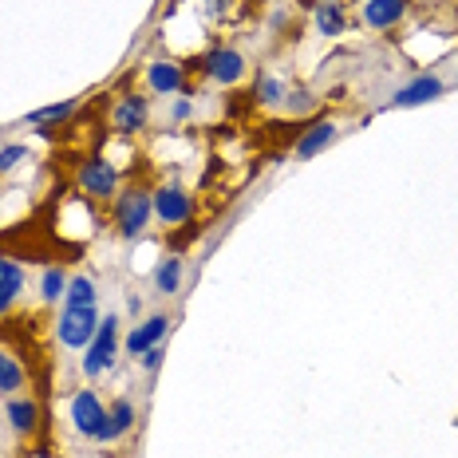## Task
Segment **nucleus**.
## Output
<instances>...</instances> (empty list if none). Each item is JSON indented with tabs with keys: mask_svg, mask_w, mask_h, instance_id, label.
I'll return each mask as SVG.
<instances>
[{
	"mask_svg": "<svg viewBox=\"0 0 458 458\" xmlns=\"http://www.w3.org/2000/svg\"><path fill=\"white\" fill-rule=\"evenodd\" d=\"M150 217H155V194H147V190H127L119 198V206H114V229L127 242H135L142 229L150 225Z\"/></svg>",
	"mask_w": 458,
	"mask_h": 458,
	"instance_id": "nucleus-1",
	"label": "nucleus"
},
{
	"mask_svg": "<svg viewBox=\"0 0 458 458\" xmlns=\"http://www.w3.org/2000/svg\"><path fill=\"white\" fill-rule=\"evenodd\" d=\"M114 352H119V317H103L95 340L88 344V356H83V376H103L114 364Z\"/></svg>",
	"mask_w": 458,
	"mask_h": 458,
	"instance_id": "nucleus-2",
	"label": "nucleus"
},
{
	"mask_svg": "<svg viewBox=\"0 0 458 458\" xmlns=\"http://www.w3.org/2000/svg\"><path fill=\"white\" fill-rule=\"evenodd\" d=\"M107 407L99 403V395H95L91 387L75 391L72 395V427L80 431L83 438H99L103 431H107Z\"/></svg>",
	"mask_w": 458,
	"mask_h": 458,
	"instance_id": "nucleus-3",
	"label": "nucleus"
},
{
	"mask_svg": "<svg viewBox=\"0 0 458 458\" xmlns=\"http://www.w3.org/2000/svg\"><path fill=\"white\" fill-rule=\"evenodd\" d=\"M99 332V312L95 309H64L60 324H55V336L64 348H88Z\"/></svg>",
	"mask_w": 458,
	"mask_h": 458,
	"instance_id": "nucleus-4",
	"label": "nucleus"
},
{
	"mask_svg": "<svg viewBox=\"0 0 458 458\" xmlns=\"http://www.w3.org/2000/svg\"><path fill=\"white\" fill-rule=\"evenodd\" d=\"M155 217L162 225H186L194 217V198L182 186H162L155 190Z\"/></svg>",
	"mask_w": 458,
	"mask_h": 458,
	"instance_id": "nucleus-5",
	"label": "nucleus"
},
{
	"mask_svg": "<svg viewBox=\"0 0 458 458\" xmlns=\"http://www.w3.org/2000/svg\"><path fill=\"white\" fill-rule=\"evenodd\" d=\"M443 91H446V83L438 80V75L423 72V75H415L411 83H403V88L391 95L387 107H399V111H403V107H419V103H435Z\"/></svg>",
	"mask_w": 458,
	"mask_h": 458,
	"instance_id": "nucleus-6",
	"label": "nucleus"
},
{
	"mask_svg": "<svg viewBox=\"0 0 458 458\" xmlns=\"http://www.w3.org/2000/svg\"><path fill=\"white\" fill-rule=\"evenodd\" d=\"M80 186L88 190L91 198H111L114 190H119V170H114L107 158H88L80 166Z\"/></svg>",
	"mask_w": 458,
	"mask_h": 458,
	"instance_id": "nucleus-7",
	"label": "nucleus"
},
{
	"mask_svg": "<svg viewBox=\"0 0 458 458\" xmlns=\"http://www.w3.org/2000/svg\"><path fill=\"white\" fill-rule=\"evenodd\" d=\"M206 75L214 83H242L245 80V55L237 47H214L206 55Z\"/></svg>",
	"mask_w": 458,
	"mask_h": 458,
	"instance_id": "nucleus-8",
	"label": "nucleus"
},
{
	"mask_svg": "<svg viewBox=\"0 0 458 458\" xmlns=\"http://www.w3.org/2000/svg\"><path fill=\"white\" fill-rule=\"evenodd\" d=\"M150 119V103L142 95H127V99L114 103V131L119 135H139Z\"/></svg>",
	"mask_w": 458,
	"mask_h": 458,
	"instance_id": "nucleus-9",
	"label": "nucleus"
},
{
	"mask_svg": "<svg viewBox=\"0 0 458 458\" xmlns=\"http://www.w3.org/2000/svg\"><path fill=\"white\" fill-rule=\"evenodd\" d=\"M166 332H170V317H147L139 324V328H131V336H127V352L131 356H142V352H150V348H158L162 340H166Z\"/></svg>",
	"mask_w": 458,
	"mask_h": 458,
	"instance_id": "nucleus-10",
	"label": "nucleus"
},
{
	"mask_svg": "<svg viewBox=\"0 0 458 458\" xmlns=\"http://www.w3.org/2000/svg\"><path fill=\"white\" fill-rule=\"evenodd\" d=\"M407 16V0H368L364 4V24L376 32H387Z\"/></svg>",
	"mask_w": 458,
	"mask_h": 458,
	"instance_id": "nucleus-11",
	"label": "nucleus"
},
{
	"mask_svg": "<svg viewBox=\"0 0 458 458\" xmlns=\"http://www.w3.org/2000/svg\"><path fill=\"white\" fill-rule=\"evenodd\" d=\"M24 293V269L21 261H13V257H0V317H4L8 309H13L16 301H21Z\"/></svg>",
	"mask_w": 458,
	"mask_h": 458,
	"instance_id": "nucleus-12",
	"label": "nucleus"
},
{
	"mask_svg": "<svg viewBox=\"0 0 458 458\" xmlns=\"http://www.w3.org/2000/svg\"><path fill=\"white\" fill-rule=\"evenodd\" d=\"M147 83H150V91H155V95H178V91H182V83H186V75H182L178 64L155 60L147 68Z\"/></svg>",
	"mask_w": 458,
	"mask_h": 458,
	"instance_id": "nucleus-13",
	"label": "nucleus"
},
{
	"mask_svg": "<svg viewBox=\"0 0 458 458\" xmlns=\"http://www.w3.org/2000/svg\"><path fill=\"white\" fill-rule=\"evenodd\" d=\"M332 142H336V123H328V119L312 123V127L297 139V158H317L324 147H332Z\"/></svg>",
	"mask_w": 458,
	"mask_h": 458,
	"instance_id": "nucleus-14",
	"label": "nucleus"
},
{
	"mask_svg": "<svg viewBox=\"0 0 458 458\" xmlns=\"http://www.w3.org/2000/svg\"><path fill=\"white\" fill-rule=\"evenodd\" d=\"M4 415H8V427H13L16 435H32L36 431V419H40V407H36L32 399H13V395H8Z\"/></svg>",
	"mask_w": 458,
	"mask_h": 458,
	"instance_id": "nucleus-15",
	"label": "nucleus"
},
{
	"mask_svg": "<svg viewBox=\"0 0 458 458\" xmlns=\"http://www.w3.org/2000/svg\"><path fill=\"white\" fill-rule=\"evenodd\" d=\"M178 289H182V257H162L155 269V293L174 297Z\"/></svg>",
	"mask_w": 458,
	"mask_h": 458,
	"instance_id": "nucleus-16",
	"label": "nucleus"
},
{
	"mask_svg": "<svg viewBox=\"0 0 458 458\" xmlns=\"http://www.w3.org/2000/svg\"><path fill=\"white\" fill-rule=\"evenodd\" d=\"M107 415H111L107 419V431L99 435V443H114L119 435H127L131 427H135V403H131V399H119Z\"/></svg>",
	"mask_w": 458,
	"mask_h": 458,
	"instance_id": "nucleus-17",
	"label": "nucleus"
},
{
	"mask_svg": "<svg viewBox=\"0 0 458 458\" xmlns=\"http://www.w3.org/2000/svg\"><path fill=\"white\" fill-rule=\"evenodd\" d=\"M99 293H95L91 276H72L68 281V293H64V309H95Z\"/></svg>",
	"mask_w": 458,
	"mask_h": 458,
	"instance_id": "nucleus-18",
	"label": "nucleus"
},
{
	"mask_svg": "<svg viewBox=\"0 0 458 458\" xmlns=\"http://www.w3.org/2000/svg\"><path fill=\"white\" fill-rule=\"evenodd\" d=\"M75 107H80V99H64V103H52V107H36L24 114V123H32V127H52V123L60 119H72Z\"/></svg>",
	"mask_w": 458,
	"mask_h": 458,
	"instance_id": "nucleus-19",
	"label": "nucleus"
},
{
	"mask_svg": "<svg viewBox=\"0 0 458 458\" xmlns=\"http://www.w3.org/2000/svg\"><path fill=\"white\" fill-rule=\"evenodd\" d=\"M24 387V368L16 356H8V352H0V395H16V391Z\"/></svg>",
	"mask_w": 458,
	"mask_h": 458,
	"instance_id": "nucleus-20",
	"label": "nucleus"
},
{
	"mask_svg": "<svg viewBox=\"0 0 458 458\" xmlns=\"http://www.w3.org/2000/svg\"><path fill=\"white\" fill-rule=\"evenodd\" d=\"M64 293H68V273L64 269H44V276H40V297L47 301V304H55V301H64Z\"/></svg>",
	"mask_w": 458,
	"mask_h": 458,
	"instance_id": "nucleus-21",
	"label": "nucleus"
},
{
	"mask_svg": "<svg viewBox=\"0 0 458 458\" xmlns=\"http://www.w3.org/2000/svg\"><path fill=\"white\" fill-rule=\"evenodd\" d=\"M317 28L324 36H340L344 32V8L332 4V0H328V4H320L317 8Z\"/></svg>",
	"mask_w": 458,
	"mask_h": 458,
	"instance_id": "nucleus-22",
	"label": "nucleus"
},
{
	"mask_svg": "<svg viewBox=\"0 0 458 458\" xmlns=\"http://www.w3.org/2000/svg\"><path fill=\"white\" fill-rule=\"evenodd\" d=\"M257 99L269 103V107H281V103L289 99V91H284V83L276 80V75H261V83H257Z\"/></svg>",
	"mask_w": 458,
	"mask_h": 458,
	"instance_id": "nucleus-23",
	"label": "nucleus"
},
{
	"mask_svg": "<svg viewBox=\"0 0 458 458\" xmlns=\"http://www.w3.org/2000/svg\"><path fill=\"white\" fill-rule=\"evenodd\" d=\"M24 158H28V147H24V142H8V147H0V174L16 170Z\"/></svg>",
	"mask_w": 458,
	"mask_h": 458,
	"instance_id": "nucleus-24",
	"label": "nucleus"
},
{
	"mask_svg": "<svg viewBox=\"0 0 458 458\" xmlns=\"http://www.w3.org/2000/svg\"><path fill=\"white\" fill-rule=\"evenodd\" d=\"M162 360H166V352H162V344H158V348L142 352V356H139V364H142V371H158V368H162Z\"/></svg>",
	"mask_w": 458,
	"mask_h": 458,
	"instance_id": "nucleus-25",
	"label": "nucleus"
},
{
	"mask_svg": "<svg viewBox=\"0 0 458 458\" xmlns=\"http://www.w3.org/2000/svg\"><path fill=\"white\" fill-rule=\"evenodd\" d=\"M190 114H194V107H190V99H174V107H170V119H174V123H186Z\"/></svg>",
	"mask_w": 458,
	"mask_h": 458,
	"instance_id": "nucleus-26",
	"label": "nucleus"
}]
</instances>
